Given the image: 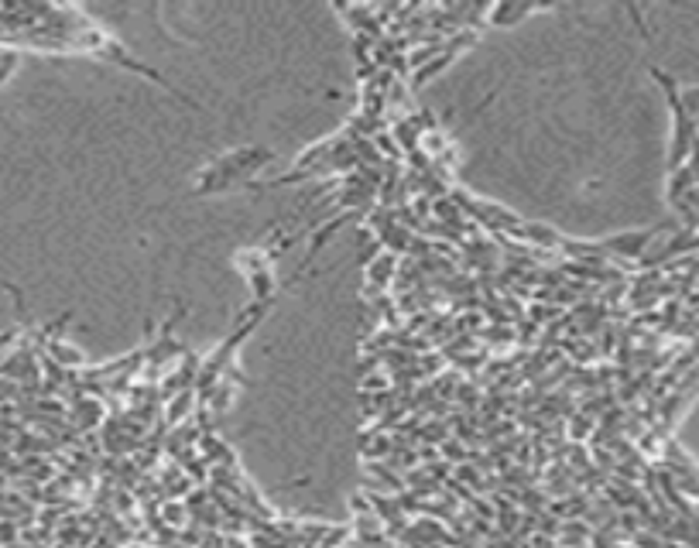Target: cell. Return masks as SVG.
Here are the masks:
<instances>
[{"mask_svg":"<svg viewBox=\"0 0 699 548\" xmlns=\"http://www.w3.org/2000/svg\"><path fill=\"white\" fill-rule=\"evenodd\" d=\"M655 230H641V233H628V237H614L607 247H614V251H624V254H641L648 244H652Z\"/></svg>","mask_w":699,"mask_h":548,"instance_id":"1","label":"cell"},{"mask_svg":"<svg viewBox=\"0 0 699 548\" xmlns=\"http://www.w3.org/2000/svg\"><path fill=\"white\" fill-rule=\"evenodd\" d=\"M48 353H52L55 360H59V364H83V353L79 350H69V346H62V343H52L48 346Z\"/></svg>","mask_w":699,"mask_h":548,"instance_id":"2","label":"cell"}]
</instances>
